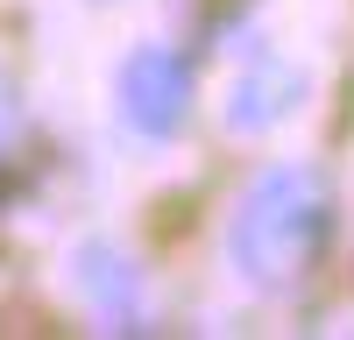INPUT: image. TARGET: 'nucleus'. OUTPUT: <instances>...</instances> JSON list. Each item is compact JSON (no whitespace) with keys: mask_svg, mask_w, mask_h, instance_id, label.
Segmentation results:
<instances>
[{"mask_svg":"<svg viewBox=\"0 0 354 340\" xmlns=\"http://www.w3.org/2000/svg\"><path fill=\"white\" fill-rule=\"evenodd\" d=\"M192 113V71L170 50H135L121 64V121L149 142H170Z\"/></svg>","mask_w":354,"mask_h":340,"instance_id":"nucleus-2","label":"nucleus"},{"mask_svg":"<svg viewBox=\"0 0 354 340\" xmlns=\"http://www.w3.org/2000/svg\"><path fill=\"white\" fill-rule=\"evenodd\" d=\"M298 100H305V71H290V64H262V71H248V78L227 93V121L241 128V135H255V128L283 121V113H298Z\"/></svg>","mask_w":354,"mask_h":340,"instance_id":"nucleus-3","label":"nucleus"},{"mask_svg":"<svg viewBox=\"0 0 354 340\" xmlns=\"http://www.w3.org/2000/svg\"><path fill=\"white\" fill-rule=\"evenodd\" d=\"M333 234V198L305 163H277L241 191L227 248L255 283H298Z\"/></svg>","mask_w":354,"mask_h":340,"instance_id":"nucleus-1","label":"nucleus"},{"mask_svg":"<svg viewBox=\"0 0 354 340\" xmlns=\"http://www.w3.org/2000/svg\"><path fill=\"white\" fill-rule=\"evenodd\" d=\"M8 121H15V106H8V93H0V135H8Z\"/></svg>","mask_w":354,"mask_h":340,"instance_id":"nucleus-5","label":"nucleus"},{"mask_svg":"<svg viewBox=\"0 0 354 340\" xmlns=\"http://www.w3.org/2000/svg\"><path fill=\"white\" fill-rule=\"evenodd\" d=\"M78 291L93 298L100 312H128V305H135V291H142V276L128 270V255H121V248L85 241V248H78Z\"/></svg>","mask_w":354,"mask_h":340,"instance_id":"nucleus-4","label":"nucleus"}]
</instances>
